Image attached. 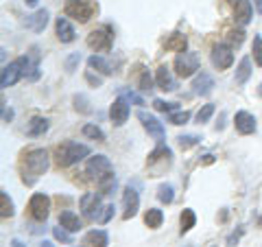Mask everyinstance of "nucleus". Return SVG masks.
Returning a JSON list of instances; mask_svg holds the SVG:
<instances>
[{
    "label": "nucleus",
    "instance_id": "obj_1",
    "mask_svg": "<svg viewBox=\"0 0 262 247\" xmlns=\"http://www.w3.org/2000/svg\"><path fill=\"white\" fill-rule=\"evenodd\" d=\"M48 171V151L46 149H33L24 155V160L20 164L22 173V182L27 186H33L39 177Z\"/></svg>",
    "mask_w": 262,
    "mask_h": 247
},
{
    "label": "nucleus",
    "instance_id": "obj_2",
    "mask_svg": "<svg viewBox=\"0 0 262 247\" xmlns=\"http://www.w3.org/2000/svg\"><path fill=\"white\" fill-rule=\"evenodd\" d=\"M90 155V147L88 145H79V142H72V140H68V142H63L57 147L55 151V160H57V167H72V164H77L81 160H85Z\"/></svg>",
    "mask_w": 262,
    "mask_h": 247
},
{
    "label": "nucleus",
    "instance_id": "obj_3",
    "mask_svg": "<svg viewBox=\"0 0 262 247\" xmlns=\"http://www.w3.org/2000/svg\"><path fill=\"white\" fill-rule=\"evenodd\" d=\"M98 11V5L94 0H68L63 7V15L66 18H72L81 24H85L94 18V13Z\"/></svg>",
    "mask_w": 262,
    "mask_h": 247
},
{
    "label": "nucleus",
    "instance_id": "obj_4",
    "mask_svg": "<svg viewBox=\"0 0 262 247\" xmlns=\"http://www.w3.org/2000/svg\"><path fill=\"white\" fill-rule=\"evenodd\" d=\"M27 70H29V57H18L13 59L9 66L3 68V75H0V88H9L13 84H18L22 77H27Z\"/></svg>",
    "mask_w": 262,
    "mask_h": 247
},
{
    "label": "nucleus",
    "instance_id": "obj_5",
    "mask_svg": "<svg viewBox=\"0 0 262 247\" xmlns=\"http://www.w3.org/2000/svg\"><path fill=\"white\" fill-rule=\"evenodd\" d=\"M114 44V31L110 27H98L88 35V46L96 53H110Z\"/></svg>",
    "mask_w": 262,
    "mask_h": 247
},
{
    "label": "nucleus",
    "instance_id": "obj_6",
    "mask_svg": "<svg viewBox=\"0 0 262 247\" xmlns=\"http://www.w3.org/2000/svg\"><path fill=\"white\" fill-rule=\"evenodd\" d=\"M199 70V55L196 53H179L175 59V72L177 77L188 79Z\"/></svg>",
    "mask_w": 262,
    "mask_h": 247
},
{
    "label": "nucleus",
    "instance_id": "obj_7",
    "mask_svg": "<svg viewBox=\"0 0 262 247\" xmlns=\"http://www.w3.org/2000/svg\"><path fill=\"white\" fill-rule=\"evenodd\" d=\"M29 210H31V217L35 221H46L48 210H51V197L46 193H35L29 201Z\"/></svg>",
    "mask_w": 262,
    "mask_h": 247
},
{
    "label": "nucleus",
    "instance_id": "obj_8",
    "mask_svg": "<svg viewBox=\"0 0 262 247\" xmlns=\"http://www.w3.org/2000/svg\"><path fill=\"white\" fill-rule=\"evenodd\" d=\"M210 59H212V64H214V68L227 70L229 66L234 64V51H232V46H227V44H216L214 48H212Z\"/></svg>",
    "mask_w": 262,
    "mask_h": 247
},
{
    "label": "nucleus",
    "instance_id": "obj_9",
    "mask_svg": "<svg viewBox=\"0 0 262 247\" xmlns=\"http://www.w3.org/2000/svg\"><path fill=\"white\" fill-rule=\"evenodd\" d=\"M79 205H81V212H83L85 219H90V221L101 219L98 217V210H103L101 208V193H85L81 197Z\"/></svg>",
    "mask_w": 262,
    "mask_h": 247
},
{
    "label": "nucleus",
    "instance_id": "obj_10",
    "mask_svg": "<svg viewBox=\"0 0 262 247\" xmlns=\"http://www.w3.org/2000/svg\"><path fill=\"white\" fill-rule=\"evenodd\" d=\"M122 205H125V212H122V219H131L138 215V210H140V195L134 186H127L125 191H122Z\"/></svg>",
    "mask_w": 262,
    "mask_h": 247
},
{
    "label": "nucleus",
    "instance_id": "obj_11",
    "mask_svg": "<svg viewBox=\"0 0 262 247\" xmlns=\"http://www.w3.org/2000/svg\"><path fill=\"white\" fill-rule=\"evenodd\" d=\"M85 171H88V175H92L98 182L101 177H105L107 173H112V162H110V158H105V155H94V158L88 160Z\"/></svg>",
    "mask_w": 262,
    "mask_h": 247
},
{
    "label": "nucleus",
    "instance_id": "obj_12",
    "mask_svg": "<svg viewBox=\"0 0 262 247\" xmlns=\"http://www.w3.org/2000/svg\"><path fill=\"white\" fill-rule=\"evenodd\" d=\"M138 118L142 120V125H144L146 131H149V136H153V138L162 145V142H164V138H166V131H164V125H162V122L155 118V116H151V114H146V112H138Z\"/></svg>",
    "mask_w": 262,
    "mask_h": 247
},
{
    "label": "nucleus",
    "instance_id": "obj_13",
    "mask_svg": "<svg viewBox=\"0 0 262 247\" xmlns=\"http://www.w3.org/2000/svg\"><path fill=\"white\" fill-rule=\"evenodd\" d=\"M234 127L238 134L243 136H249L256 131V116L249 112H236V116H234Z\"/></svg>",
    "mask_w": 262,
    "mask_h": 247
},
{
    "label": "nucleus",
    "instance_id": "obj_14",
    "mask_svg": "<svg viewBox=\"0 0 262 247\" xmlns=\"http://www.w3.org/2000/svg\"><path fill=\"white\" fill-rule=\"evenodd\" d=\"M110 118L114 125H125L127 118H129V103L125 101V98H116L114 101V105L110 108Z\"/></svg>",
    "mask_w": 262,
    "mask_h": 247
},
{
    "label": "nucleus",
    "instance_id": "obj_15",
    "mask_svg": "<svg viewBox=\"0 0 262 247\" xmlns=\"http://www.w3.org/2000/svg\"><path fill=\"white\" fill-rule=\"evenodd\" d=\"M24 24H27V29H31L33 33H42L46 29V24H48V11L46 9H37L35 13L27 15Z\"/></svg>",
    "mask_w": 262,
    "mask_h": 247
},
{
    "label": "nucleus",
    "instance_id": "obj_16",
    "mask_svg": "<svg viewBox=\"0 0 262 247\" xmlns=\"http://www.w3.org/2000/svg\"><path fill=\"white\" fill-rule=\"evenodd\" d=\"M55 29H57V37H59V42H61V44L75 42L77 33H75V29H72V24L68 22V18H57Z\"/></svg>",
    "mask_w": 262,
    "mask_h": 247
},
{
    "label": "nucleus",
    "instance_id": "obj_17",
    "mask_svg": "<svg viewBox=\"0 0 262 247\" xmlns=\"http://www.w3.org/2000/svg\"><path fill=\"white\" fill-rule=\"evenodd\" d=\"M212 88H214V79H212L208 72H199L192 81V90H194V94H199V96H208L212 92Z\"/></svg>",
    "mask_w": 262,
    "mask_h": 247
},
{
    "label": "nucleus",
    "instance_id": "obj_18",
    "mask_svg": "<svg viewBox=\"0 0 262 247\" xmlns=\"http://www.w3.org/2000/svg\"><path fill=\"white\" fill-rule=\"evenodd\" d=\"M155 81H158L160 90H164V92H173L177 88V81L173 79V75H170L168 66H160L158 72H155Z\"/></svg>",
    "mask_w": 262,
    "mask_h": 247
},
{
    "label": "nucleus",
    "instance_id": "obj_19",
    "mask_svg": "<svg viewBox=\"0 0 262 247\" xmlns=\"http://www.w3.org/2000/svg\"><path fill=\"white\" fill-rule=\"evenodd\" d=\"M251 15H253L251 0H238V3H236V11H234L236 24H241V27L249 24V22H251Z\"/></svg>",
    "mask_w": 262,
    "mask_h": 247
},
{
    "label": "nucleus",
    "instance_id": "obj_20",
    "mask_svg": "<svg viewBox=\"0 0 262 247\" xmlns=\"http://www.w3.org/2000/svg\"><path fill=\"white\" fill-rule=\"evenodd\" d=\"M186 46H188V37L184 33H170V35L164 39V48H166V51L186 53Z\"/></svg>",
    "mask_w": 262,
    "mask_h": 247
},
{
    "label": "nucleus",
    "instance_id": "obj_21",
    "mask_svg": "<svg viewBox=\"0 0 262 247\" xmlns=\"http://www.w3.org/2000/svg\"><path fill=\"white\" fill-rule=\"evenodd\" d=\"M158 162H166V164H170V162H173V151H170L168 147L160 145L158 149L149 153V160H146V167H149V169H153V167H155V164H158Z\"/></svg>",
    "mask_w": 262,
    "mask_h": 247
},
{
    "label": "nucleus",
    "instance_id": "obj_22",
    "mask_svg": "<svg viewBox=\"0 0 262 247\" xmlns=\"http://www.w3.org/2000/svg\"><path fill=\"white\" fill-rule=\"evenodd\" d=\"M59 225L66 228L68 232H79V230L83 228L81 219H79L72 210H63V212H61V215H59Z\"/></svg>",
    "mask_w": 262,
    "mask_h": 247
},
{
    "label": "nucleus",
    "instance_id": "obj_23",
    "mask_svg": "<svg viewBox=\"0 0 262 247\" xmlns=\"http://www.w3.org/2000/svg\"><path fill=\"white\" fill-rule=\"evenodd\" d=\"M48 127H51V122H48V118L44 116H35V118H31L29 122V127H27V136L31 138H37V136H44Z\"/></svg>",
    "mask_w": 262,
    "mask_h": 247
},
{
    "label": "nucleus",
    "instance_id": "obj_24",
    "mask_svg": "<svg viewBox=\"0 0 262 247\" xmlns=\"http://www.w3.org/2000/svg\"><path fill=\"white\" fill-rule=\"evenodd\" d=\"M85 245L90 247H107L110 245V236L105 230H90L85 234Z\"/></svg>",
    "mask_w": 262,
    "mask_h": 247
},
{
    "label": "nucleus",
    "instance_id": "obj_25",
    "mask_svg": "<svg viewBox=\"0 0 262 247\" xmlns=\"http://www.w3.org/2000/svg\"><path fill=\"white\" fill-rule=\"evenodd\" d=\"M88 66H90V68H92V70H98V72H101V75H105V77H110L112 75V66L107 64V59H103V57L101 55H92V57H90V59H88Z\"/></svg>",
    "mask_w": 262,
    "mask_h": 247
},
{
    "label": "nucleus",
    "instance_id": "obj_26",
    "mask_svg": "<svg viewBox=\"0 0 262 247\" xmlns=\"http://www.w3.org/2000/svg\"><path fill=\"white\" fill-rule=\"evenodd\" d=\"M249 77H251V59H249V57H243L241 64H238V68H236V84H238V86L247 84Z\"/></svg>",
    "mask_w": 262,
    "mask_h": 247
},
{
    "label": "nucleus",
    "instance_id": "obj_27",
    "mask_svg": "<svg viewBox=\"0 0 262 247\" xmlns=\"http://www.w3.org/2000/svg\"><path fill=\"white\" fill-rule=\"evenodd\" d=\"M144 223L149 225L151 230H158L164 223V212L160 208H149L144 212Z\"/></svg>",
    "mask_w": 262,
    "mask_h": 247
},
{
    "label": "nucleus",
    "instance_id": "obj_28",
    "mask_svg": "<svg viewBox=\"0 0 262 247\" xmlns=\"http://www.w3.org/2000/svg\"><path fill=\"white\" fill-rule=\"evenodd\" d=\"M194 223H196V215H194V210L186 208V210L182 212V217H179V225H182V234L190 232V230L194 228Z\"/></svg>",
    "mask_w": 262,
    "mask_h": 247
},
{
    "label": "nucleus",
    "instance_id": "obj_29",
    "mask_svg": "<svg viewBox=\"0 0 262 247\" xmlns=\"http://www.w3.org/2000/svg\"><path fill=\"white\" fill-rule=\"evenodd\" d=\"M13 201L9 199V195L5 191H0V217L3 219H11L13 217Z\"/></svg>",
    "mask_w": 262,
    "mask_h": 247
},
{
    "label": "nucleus",
    "instance_id": "obj_30",
    "mask_svg": "<svg viewBox=\"0 0 262 247\" xmlns=\"http://www.w3.org/2000/svg\"><path fill=\"white\" fill-rule=\"evenodd\" d=\"M114 188H116V175H114V173H107L105 177L98 179V191H101V195H112Z\"/></svg>",
    "mask_w": 262,
    "mask_h": 247
},
{
    "label": "nucleus",
    "instance_id": "obj_31",
    "mask_svg": "<svg viewBox=\"0 0 262 247\" xmlns=\"http://www.w3.org/2000/svg\"><path fill=\"white\" fill-rule=\"evenodd\" d=\"M158 199L162 203H173V199H175V188L170 186V184H162L158 188Z\"/></svg>",
    "mask_w": 262,
    "mask_h": 247
},
{
    "label": "nucleus",
    "instance_id": "obj_32",
    "mask_svg": "<svg viewBox=\"0 0 262 247\" xmlns=\"http://www.w3.org/2000/svg\"><path fill=\"white\" fill-rule=\"evenodd\" d=\"M199 140H201L199 136H194V134H186V136H179V138H177V145L186 151V149H192L194 145H199Z\"/></svg>",
    "mask_w": 262,
    "mask_h": 247
},
{
    "label": "nucleus",
    "instance_id": "obj_33",
    "mask_svg": "<svg viewBox=\"0 0 262 247\" xmlns=\"http://www.w3.org/2000/svg\"><path fill=\"white\" fill-rule=\"evenodd\" d=\"M83 136L92 138V140H98V142H105L103 129H101V127H96V125H85V127H83Z\"/></svg>",
    "mask_w": 262,
    "mask_h": 247
},
{
    "label": "nucleus",
    "instance_id": "obj_34",
    "mask_svg": "<svg viewBox=\"0 0 262 247\" xmlns=\"http://www.w3.org/2000/svg\"><path fill=\"white\" fill-rule=\"evenodd\" d=\"M190 120V112L184 110V112H170L168 114V122H173V125H186V122Z\"/></svg>",
    "mask_w": 262,
    "mask_h": 247
},
{
    "label": "nucleus",
    "instance_id": "obj_35",
    "mask_svg": "<svg viewBox=\"0 0 262 247\" xmlns=\"http://www.w3.org/2000/svg\"><path fill=\"white\" fill-rule=\"evenodd\" d=\"M251 53H253V61H256V64L260 66V68H262V37H260V35L253 37Z\"/></svg>",
    "mask_w": 262,
    "mask_h": 247
},
{
    "label": "nucleus",
    "instance_id": "obj_36",
    "mask_svg": "<svg viewBox=\"0 0 262 247\" xmlns=\"http://www.w3.org/2000/svg\"><path fill=\"white\" fill-rule=\"evenodd\" d=\"M212 114H214V105L208 103V105H203V108L199 110V114H196V122L199 125H203V122H208L212 118Z\"/></svg>",
    "mask_w": 262,
    "mask_h": 247
},
{
    "label": "nucleus",
    "instance_id": "obj_37",
    "mask_svg": "<svg viewBox=\"0 0 262 247\" xmlns=\"http://www.w3.org/2000/svg\"><path fill=\"white\" fill-rule=\"evenodd\" d=\"M153 108L158 110V112H162V114H170V112L177 110V103H166V101H162V98H155Z\"/></svg>",
    "mask_w": 262,
    "mask_h": 247
},
{
    "label": "nucleus",
    "instance_id": "obj_38",
    "mask_svg": "<svg viewBox=\"0 0 262 247\" xmlns=\"http://www.w3.org/2000/svg\"><path fill=\"white\" fill-rule=\"evenodd\" d=\"M88 98L83 96V94H77L75 96V108H77V112H81V114H92V108H88Z\"/></svg>",
    "mask_w": 262,
    "mask_h": 247
},
{
    "label": "nucleus",
    "instance_id": "obj_39",
    "mask_svg": "<svg viewBox=\"0 0 262 247\" xmlns=\"http://www.w3.org/2000/svg\"><path fill=\"white\" fill-rule=\"evenodd\" d=\"M53 236L57 238V241H61V243H72V236H70V232L66 228H53Z\"/></svg>",
    "mask_w": 262,
    "mask_h": 247
},
{
    "label": "nucleus",
    "instance_id": "obj_40",
    "mask_svg": "<svg viewBox=\"0 0 262 247\" xmlns=\"http://www.w3.org/2000/svg\"><path fill=\"white\" fill-rule=\"evenodd\" d=\"M140 90H142V92H149V90H153V77L149 75V70H142V75H140Z\"/></svg>",
    "mask_w": 262,
    "mask_h": 247
},
{
    "label": "nucleus",
    "instance_id": "obj_41",
    "mask_svg": "<svg viewBox=\"0 0 262 247\" xmlns=\"http://www.w3.org/2000/svg\"><path fill=\"white\" fill-rule=\"evenodd\" d=\"M243 39H245V31H232V33H229V42H232V44H236V46H241L243 44Z\"/></svg>",
    "mask_w": 262,
    "mask_h": 247
},
{
    "label": "nucleus",
    "instance_id": "obj_42",
    "mask_svg": "<svg viewBox=\"0 0 262 247\" xmlns=\"http://www.w3.org/2000/svg\"><path fill=\"white\" fill-rule=\"evenodd\" d=\"M81 61V55L79 53H72L70 57H68V61H66V68H68V72H72L75 70V66Z\"/></svg>",
    "mask_w": 262,
    "mask_h": 247
},
{
    "label": "nucleus",
    "instance_id": "obj_43",
    "mask_svg": "<svg viewBox=\"0 0 262 247\" xmlns=\"http://www.w3.org/2000/svg\"><path fill=\"white\" fill-rule=\"evenodd\" d=\"M114 210H116V208H114L112 203H110V205H105V212L101 215V219H98V221H101V223H107V221L114 217Z\"/></svg>",
    "mask_w": 262,
    "mask_h": 247
},
{
    "label": "nucleus",
    "instance_id": "obj_44",
    "mask_svg": "<svg viewBox=\"0 0 262 247\" xmlns=\"http://www.w3.org/2000/svg\"><path fill=\"white\" fill-rule=\"evenodd\" d=\"M3 120L5 122H11L13 120V110L7 108V103H3Z\"/></svg>",
    "mask_w": 262,
    "mask_h": 247
},
{
    "label": "nucleus",
    "instance_id": "obj_45",
    "mask_svg": "<svg viewBox=\"0 0 262 247\" xmlns=\"http://www.w3.org/2000/svg\"><path fill=\"white\" fill-rule=\"evenodd\" d=\"M85 79H88V81H90V84H92V86H96V88H98V86H101V84H103V79H101V77H94V75H92V70H88V75H85Z\"/></svg>",
    "mask_w": 262,
    "mask_h": 247
},
{
    "label": "nucleus",
    "instance_id": "obj_46",
    "mask_svg": "<svg viewBox=\"0 0 262 247\" xmlns=\"http://www.w3.org/2000/svg\"><path fill=\"white\" fill-rule=\"evenodd\" d=\"M122 94H125V96L129 98V101H134L136 105H144V101H142V98L138 96V94H134V92H122Z\"/></svg>",
    "mask_w": 262,
    "mask_h": 247
},
{
    "label": "nucleus",
    "instance_id": "obj_47",
    "mask_svg": "<svg viewBox=\"0 0 262 247\" xmlns=\"http://www.w3.org/2000/svg\"><path fill=\"white\" fill-rule=\"evenodd\" d=\"M241 234H243V230H238V232H234L232 236L227 238V243H229V245H234V241H238V238H241Z\"/></svg>",
    "mask_w": 262,
    "mask_h": 247
},
{
    "label": "nucleus",
    "instance_id": "obj_48",
    "mask_svg": "<svg viewBox=\"0 0 262 247\" xmlns=\"http://www.w3.org/2000/svg\"><path fill=\"white\" fill-rule=\"evenodd\" d=\"M201 162H203V164H212V162H214V155H210V153H208V155H203V160H201Z\"/></svg>",
    "mask_w": 262,
    "mask_h": 247
},
{
    "label": "nucleus",
    "instance_id": "obj_49",
    "mask_svg": "<svg viewBox=\"0 0 262 247\" xmlns=\"http://www.w3.org/2000/svg\"><path fill=\"white\" fill-rule=\"evenodd\" d=\"M253 5H256V11L262 13V0H253Z\"/></svg>",
    "mask_w": 262,
    "mask_h": 247
},
{
    "label": "nucleus",
    "instance_id": "obj_50",
    "mask_svg": "<svg viewBox=\"0 0 262 247\" xmlns=\"http://www.w3.org/2000/svg\"><path fill=\"white\" fill-rule=\"evenodd\" d=\"M11 247H27V245H22L18 238H13V241H11Z\"/></svg>",
    "mask_w": 262,
    "mask_h": 247
},
{
    "label": "nucleus",
    "instance_id": "obj_51",
    "mask_svg": "<svg viewBox=\"0 0 262 247\" xmlns=\"http://www.w3.org/2000/svg\"><path fill=\"white\" fill-rule=\"evenodd\" d=\"M39 247H55L51 241H42V243H39Z\"/></svg>",
    "mask_w": 262,
    "mask_h": 247
},
{
    "label": "nucleus",
    "instance_id": "obj_52",
    "mask_svg": "<svg viewBox=\"0 0 262 247\" xmlns=\"http://www.w3.org/2000/svg\"><path fill=\"white\" fill-rule=\"evenodd\" d=\"M24 3H27L29 7H35V5H37V0H24Z\"/></svg>",
    "mask_w": 262,
    "mask_h": 247
},
{
    "label": "nucleus",
    "instance_id": "obj_53",
    "mask_svg": "<svg viewBox=\"0 0 262 247\" xmlns=\"http://www.w3.org/2000/svg\"><path fill=\"white\" fill-rule=\"evenodd\" d=\"M227 3H232V5H236V3H238V0H227Z\"/></svg>",
    "mask_w": 262,
    "mask_h": 247
},
{
    "label": "nucleus",
    "instance_id": "obj_54",
    "mask_svg": "<svg viewBox=\"0 0 262 247\" xmlns=\"http://www.w3.org/2000/svg\"><path fill=\"white\" fill-rule=\"evenodd\" d=\"M258 94H260V96H262V86H260V88H258Z\"/></svg>",
    "mask_w": 262,
    "mask_h": 247
},
{
    "label": "nucleus",
    "instance_id": "obj_55",
    "mask_svg": "<svg viewBox=\"0 0 262 247\" xmlns=\"http://www.w3.org/2000/svg\"><path fill=\"white\" fill-rule=\"evenodd\" d=\"M260 228H262V217H260Z\"/></svg>",
    "mask_w": 262,
    "mask_h": 247
}]
</instances>
